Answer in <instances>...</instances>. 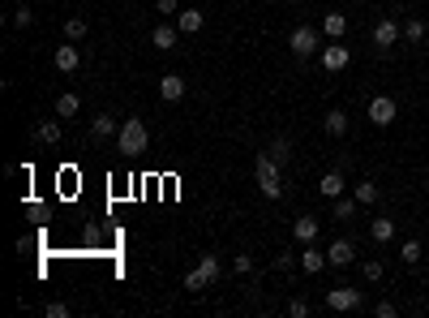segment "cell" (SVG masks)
<instances>
[{"instance_id": "1", "label": "cell", "mask_w": 429, "mask_h": 318, "mask_svg": "<svg viewBox=\"0 0 429 318\" xmlns=\"http://www.w3.org/2000/svg\"><path fill=\"white\" fill-rule=\"evenodd\" d=\"M253 172H258V189L266 202H279L283 198V164L271 155V151H258V159H253Z\"/></svg>"}, {"instance_id": "2", "label": "cell", "mask_w": 429, "mask_h": 318, "mask_svg": "<svg viewBox=\"0 0 429 318\" xmlns=\"http://www.w3.org/2000/svg\"><path fill=\"white\" fill-rule=\"evenodd\" d=\"M151 147V130H146V121L142 117H129V121H120V134H116V151L125 155H142Z\"/></svg>"}, {"instance_id": "3", "label": "cell", "mask_w": 429, "mask_h": 318, "mask_svg": "<svg viewBox=\"0 0 429 318\" xmlns=\"http://www.w3.org/2000/svg\"><path fill=\"white\" fill-rule=\"evenodd\" d=\"M224 280V262H219V254H202L198 267L185 276V289L189 293H202V289H211V284Z\"/></svg>"}, {"instance_id": "4", "label": "cell", "mask_w": 429, "mask_h": 318, "mask_svg": "<svg viewBox=\"0 0 429 318\" xmlns=\"http://www.w3.org/2000/svg\"><path fill=\"white\" fill-rule=\"evenodd\" d=\"M326 310L335 314H352V310H365V293L361 289H326Z\"/></svg>"}, {"instance_id": "5", "label": "cell", "mask_w": 429, "mask_h": 318, "mask_svg": "<svg viewBox=\"0 0 429 318\" xmlns=\"http://www.w3.org/2000/svg\"><path fill=\"white\" fill-rule=\"evenodd\" d=\"M288 47H292L300 60H309V56L322 52V39H317V30H313V26H296L292 35H288Z\"/></svg>"}, {"instance_id": "6", "label": "cell", "mask_w": 429, "mask_h": 318, "mask_svg": "<svg viewBox=\"0 0 429 318\" xmlns=\"http://www.w3.org/2000/svg\"><path fill=\"white\" fill-rule=\"evenodd\" d=\"M395 117H400V103H395L391 95H374V99H369V121L378 125V130H387Z\"/></svg>"}, {"instance_id": "7", "label": "cell", "mask_w": 429, "mask_h": 318, "mask_svg": "<svg viewBox=\"0 0 429 318\" xmlns=\"http://www.w3.org/2000/svg\"><path fill=\"white\" fill-rule=\"evenodd\" d=\"M400 39H404V26L395 22V18H382V22L374 26V47H378V52H391Z\"/></svg>"}, {"instance_id": "8", "label": "cell", "mask_w": 429, "mask_h": 318, "mask_svg": "<svg viewBox=\"0 0 429 318\" xmlns=\"http://www.w3.org/2000/svg\"><path fill=\"white\" fill-rule=\"evenodd\" d=\"M317 60H322V69H330V73H339V69H348L352 65V52L339 43V39H330V47H322L317 52Z\"/></svg>"}, {"instance_id": "9", "label": "cell", "mask_w": 429, "mask_h": 318, "mask_svg": "<svg viewBox=\"0 0 429 318\" xmlns=\"http://www.w3.org/2000/svg\"><path fill=\"white\" fill-rule=\"evenodd\" d=\"M326 267H330V262H326V249H317L313 241L300 245V271H305V276H322Z\"/></svg>"}, {"instance_id": "10", "label": "cell", "mask_w": 429, "mask_h": 318, "mask_svg": "<svg viewBox=\"0 0 429 318\" xmlns=\"http://www.w3.org/2000/svg\"><path fill=\"white\" fill-rule=\"evenodd\" d=\"M326 262H330V267H352V262H356V245L348 241V236L330 241V245H326Z\"/></svg>"}, {"instance_id": "11", "label": "cell", "mask_w": 429, "mask_h": 318, "mask_svg": "<svg viewBox=\"0 0 429 318\" xmlns=\"http://www.w3.org/2000/svg\"><path fill=\"white\" fill-rule=\"evenodd\" d=\"M52 65H56L60 73H77V69H82V52H77L73 43H60L56 52H52Z\"/></svg>"}, {"instance_id": "12", "label": "cell", "mask_w": 429, "mask_h": 318, "mask_svg": "<svg viewBox=\"0 0 429 318\" xmlns=\"http://www.w3.org/2000/svg\"><path fill=\"white\" fill-rule=\"evenodd\" d=\"M159 99L164 103H181L185 99V77L181 73H164L159 77Z\"/></svg>"}, {"instance_id": "13", "label": "cell", "mask_w": 429, "mask_h": 318, "mask_svg": "<svg viewBox=\"0 0 429 318\" xmlns=\"http://www.w3.org/2000/svg\"><path fill=\"white\" fill-rule=\"evenodd\" d=\"M177 39H181V30L172 26V22H159V26L151 30V43L159 47V52H172V47H177Z\"/></svg>"}, {"instance_id": "14", "label": "cell", "mask_w": 429, "mask_h": 318, "mask_svg": "<svg viewBox=\"0 0 429 318\" xmlns=\"http://www.w3.org/2000/svg\"><path fill=\"white\" fill-rule=\"evenodd\" d=\"M343 189H348V181H343V172H339V168H335V172H326V177L317 181V194L330 198V202H335V198L343 194Z\"/></svg>"}, {"instance_id": "15", "label": "cell", "mask_w": 429, "mask_h": 318, "mask_svg": "<svg viewBox=\"0 0 429 318\" xmlns=\"http://www.w3.org/2000/svg\"><path fill=\"white\" fill-rule=\"evenodd\" d=\"M116 134H120V121L112 112H99L90 121V138H116Z\"/></svg>"}, {"instance_id": "16", "label": "cell", "mask_w": 429, "mask_h": 318, "mask_svg": "<svg viewBox=\"0 0 429 318\" xmlns=\"http://www.w3.org/2000/svg\"><path fill=\"white\" fill-rule=\"evenodd\" d=\"M369 236H374L378 245H391V241H395V219H391V215L369 219Z\"/></svg>"}, {"instance_id": "17", "label": "cell", "mask_w": 429, "mask_h": 318, "mask_svg": "<svg viewBox=\"0 0 429 318\" xmlns=\"http://www.w3.org/2000/svg\"><path fill=\"white\" fill-rule=\"evenodd\" d=\"M202 26H206V13H198V9H181L177 13V30L181 35H198Z\"/></svg>"}, {"instance_id": "18", "label": "cell", "mask_w": 429, "mask_h": 318, "mask_svg": "<svg viewBox=\"0 0 429 318\" xmlns=\"http://www.w3.org/2000/svg\"><path fill=\"white\" fill-rule=\"evenodd\" d=\"M292 236H296V245H309V241H317V219H313V215H300L296 224H292Z\"/></svg>"}, {"instance_id": "19", "label": "cell", "mask_w": 429, "mask_h": 318, "mask_svg": "<svg viewBox=\"0 0 429 318\" xmlns=\"http://www.w3.org/2000/svg\"><path fill=\"white\" fill-rule=\"evenodd\" d=\"M322 130H326L330 138H343V134H348V112H343V108H330L326 121H322Z\"/></svg>"}, {"instance_id": "20", "label": "cell", "mask_w": 429, "mask_h": 318, "mask_svg": "<svg viewBox=\"0 0 429 318\" xmlns=\"http://www.w3.org/2000/svg\"><path fill=\"white\" fill-rule=\"evenodd\" d=\"M77 112H82V99H77L73 90L56 95V117H60V121H69V117H77Z\"/></svg>"}, {"instance_id": "21", "label": "cell", "mask_w": 429, "mask_h": 318, "mask_svg": "<svg viewBox=\"0 0 429 318\" xmlns=\"http://www.w3.org/2000/svg\"><path fill=\"white\" fill-rule=\"evenodd\" d=\"M322 35L326 39H343L348 35V18H343V13H326V18H322Z\"/></svg>"}, {"instance_id": "22", "label": "cell", "mask_w": 429, "mask_h": 318, "mask_svg": "<svg viewBox=\"0 0 429 318\" xmlns=\"http://www.w3.org/2000/svg\"><path fill=\"white\" fill-rule=\"evenodd\" d=\"M352 198H356L361 206H374V202H378V185H374L369 177H365V181H356V185H352Z\"/></svg>"}, {"instance_id": "23", "label": "cell", "mask_w": 429, "mask_h": 318, "mask_svg": "<svg viewBox=\"0 0 429 318\" xmlns=\"http://www.w3.org/2000/svg\"><path fill=\"white\" fill-rule=\"evenodd\" d=\"M425 35H429L425 18H408V22H404V39H408V43H425Z\"/></svg>"}, {"instance_id": "24", "label": "cell", "mask_w": 429, "mask_h": 318, "mask_svg": "<svg viewBox=\"0 0 429 318\" xmlns=\"http://www.w3.org/2000/svg\"><path fill=\"white\" fill-rule=\"evenodd\" d=\"M35 138L47 142V147H56V142H60V121H43L39 130H35Z\"/></svg>"}, {"instance_id": "25", "label": "cell", "mask_w": 429, "mask_h": 318, "mask_svg": "<svg viewBox=\"0 0 429 318\" xmlns=\"http://www.w3.org/2000/svg\"><path fill=\"white\" fill-rule=\"evenodd\" d=\"M86 30H90L86 18H69V22H65V39H69V43H82V39H86Z\"/></svg>"}, {"instance_id": "26", "label": "cell", "mask_w": 429, "mask_h": 318, "mask_svg": "<svg viewBox=\"0 0 429 318\" xmlns=\"http://www.w3.org/2000/svg\"><path fill=\"white\" fill-rule=\"evenodd\" d=\"M9 22H13V30H26L30 22H35V13H30V5H26V0H22V5L9 13Z\"/></svg>"}, {"instance_id": "27", "label": "cell", "mask_w": 429, "mask_h": 318, "mask_svg": "<svg viewBox=\"0 0 429 318\" xmlns=\"http://www.w3.org/2000/svg\"><path fill=\"white\" fill-rule=\"evenodd\" d=\"M382 271H387V267L378 262V258H365V262H361V276H365V284H378V280H382Z\"/></svg>"}, {"instance_id": "28", "label": "cell", "mask_w": 429, "mask_h": 318, "mask_svg": "<svg viewBox=\"0 0 429 318\" xmlns=\"http://www.w3.org/2000/svg\"><path fill=\"white\" fill-rule=\"evenodd\" d=\"M356 206H361L356 198H343V194H339V198H335V219H356Z\"/></svg>"}, {"instance_id": "29", "label": "cell", "mask_w": 429, "mask_h": 318, "mask_svg": "<svg viewBox=\"0 0 429 318\" xmlns=\"http://www.w3.org/2000/svg\"><path fill=\"white\" fill-rule=\"evenodd\" d=\"M266 151H271V155L279 159V164H288V159H292V142L279 134V138H275V142H271V147H266Z\"/></svg>"}, {"instance_id": "30", "label": "cell", "mask_w": 429, "mask_h": 318, "mask_svg": "<svg viewBox=\"0 0 429 318\" xmlns=\"http://www.w3.org/2000/svg\"><path fill=\"white\" fill-rule=\"evenodd\" d=\"M421 254H425V249H421V241H404V249H400V258H404L408 267H417V262H421Z\"/></svg>"}, {"instance_id": "31", "label": "cell", "mask_w": 429, "mask_h": 318, "mask_svg": "<svg viewBox=\"0 0 429 318\" xmlns=\"http://www.w3.org/2000/svg\"><path fill=\"white\" fill-rule=\"evenodd\" d=\"M288 314H292V318H309V301H305V297H292V301H288Z\"/></svg>"}, {"instance_id": "32", "label": "cell", "mask_w": 429, "mask_h": 318, "mask_svg": "<svg viewBox=\"0 0 429 318\" xmlns=\"http://www.w3.org/2000/svg\"><path fill=\"white\" fill-rule=\"evenodd\" d=\"M232 271H236V276H249V271H253V258H249V254H236V258H232Z\"/></svg>"}, {"instance_id": "33", "label": "cell", "mask_w": 429, "mask_h": 318, "mask_svg": "<svg viewBox=\"0 0 429 318\" xmlns=\"http://www.w3.org/2000/svg\"><path fill=\"white\" fill-rule=\"evenodd\" d=\"M395 314H400L395 301H378V306H374V318H395Z\"/></svg>"}, {"instance_id": "34", "label": "cell", "mask_w": 429, "mask_h": 318, "mask_svg": "<svg viewBox=\"0 0 429 318\" xmlns=\"http://www.w3.org/2000/svg\"><path fill=\"white\" fill-rule=\"evenodd\" d=\"M43 314H47V318H65V314H69V306H65V301H47Z\"/></svg>"}, {"instance_id": "35", "label": "cell", "mask_w": 429, "mask_h": 318, "mask_svg": "<svg viewBox=\"0 0 429 318\" xmlns=\"http://www.w3.org/2000/svg\"><path fill=\"white\" fill-rule=\"evenodd\" d=\"M155 9L164 13V18H172V13H181V0H155Z\"/></svg>"}, {"instance_id": "36", "label": "cell", "mask_w": 429, "mask_h": 318, "mask_svg": "<svg viewBox=\"0 0 429 318\" xmlns=\"http://www.w3.org/2000/svg\"><path fill=\"white\" fill-rule=\"evenodd\" d=\"M296 262H300V254H279V258H275V267H279V271H292Z\"/></svg>"}, {"instance_id": "37", "label": "cell", "mask_w": 429, "mask_h": 318, "mask_svg": "<svg viewBox=\"0 0 429 318\" xmlns=\"http://www.w3.org/2000/svg\"><path fill=\"white\" fill-rule=\"evenodd\" d=\"M292 5H300V0H292Z\"/></svg>"}]
</instances>
